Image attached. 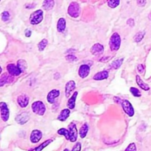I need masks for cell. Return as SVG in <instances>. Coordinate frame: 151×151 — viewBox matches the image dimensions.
Instances as JSON below:
<instances>
[{"label":"cell","mask_w":151,"mask_h":151,"mask_svg":"<svg viewBox=\"0 0 151 151\" xmlns=\"http://www.w3.org/2000/svg\"><path fill=\"white\" fill-rule=\"evenodd\" d=\"M121 45V38L120 35L118 32H114L111 36L110 41H109V47L112 52L118 51L120 48Z\"/></svg>","instance_id":"obj_1"},{"label":"cell","mask_w":151,"mask_h":151,"mask_svg":"<svg viewBox=\"0 0 151 151\" xmlns=\"http://www.w3.org/2000/svg\"><path fill=\"white\" fill-rule=\"evenodd\" d=\"M44 19V12L42 10H37L31 13L29 16V23L32 25L38 24Z\"/></svg>","instance_id":"obj_2"},{"label":"cell","mask_w":151,"mask_h":151,"mask_svg":"<svg viewBox=\"0 0 151 151\" xmlns=\"http://www.w3.org/2000/svg\"><path fill=\"white\" fill-rule=\"evenodd\" d=\"M32 110L36 114L39 116H44L46 112L45 105L41 101L34 102L32 104Z\"/></svg>","instance_id":"obj_3"},{"label":"cell","mask_w":151,"mask_h":151,"mask_svg":"<svg viewBox=\"0 0 151 151\" xmlns=\"http://www.w3.org/2000/svg\"><path fill=\"white\" fill-rule=\"evenodd\" d=\"M68 13L72 18L78 17L81 13V7H80L79 4L76 1L71 3L68 7Z\"/></svg>","instance_id":"obj_4"},{"label":"cell","mask_w":151,"mask_h":151,"mask_svg":"<svg viewBox=\"0 0 151 151\" xmlns=\"http://www.w3.org/2000/svg\"><path fill=\"white\" fill-rule=\"evenodd\" d=\"M0 112H1V118L4 122H7L9 119L10 111L7 107V105L4 102L0 103Z\"/></svg>","instance_id":"obj_5"},{"label":"cell","mask_w":151,"mask_h":151,"mask_svg":"<svg viewBox=\"0 0 151 151\" xmlns=\"http://www.w3.org/2000/svg\"><path fill=\"white\" fill-rule=\"evenodd\" d=\"M122 109H123L124 111L130 116V117H132L134 115V109L133 108L132 105L130 103L128 100H125L122 102Z\"/></svg>","instance_id":"obj_6"},{"label":"cell","mask_w":151,"mask_h":151,"mask_svg":"<svg viewBox=\"0 0 151 151\" xmlns=\"http://www.w3.org/2000/svg\"><path fill=\"white\" fill-rule=\"evenodd\" d=\"M7 70L8 73L12 76H19L22 72V69L13 63H10V64L7 65Z\"/></svg>","instance_id":"obj_7"},{"label":"cell","mask_w":151,"mask_h":151,"mask_svg":"<svg viewBox=\"0 0 151 151\" xmlns=\"http://www.w3.org/2000/svg\"><path fill=\"white\" fill-rule=\"evenodd\" d=\"M69 134H70V139L69 141L71 142H75L78 139V129H77V126L75 123H71L69 127Z\"/></svg>","instance_id":"obj_8"},{"label":"cell","mask_w":151,"mask_h":151,"mask_svg":"<svg viewBox=\"0 0 151 151\" xmlns=\"http://www.w3.org/2000/svg\"><path fill=\"white\" fill-rule=\"evenodd\" d=\"M29 114L27 112H23V113L20 114L18 115L16 117L15 120L19 125H24V124H26L27 122L29 121Z\"/></svg>","instance_id":"obj_9"},{"label":"cell","mask_w":151,"mask_h":151,"mask_svg":"<svg viewBox=\"0 0 151 151\" xmlns=\"http://www.w3.org/2000/svg\"><path fill=\"white\" fill-rule=\"evenodd\" d=\"M90 51H91V53L93 55L99 56L103 53L104 47L100 44H95L91 47Z\"/></svg>","instance_id":"obj_10"},{"label":"cell","mask_w":151,"mask_h":151,"mask_svg":"<svg viewBox=\"0 0 151 151\" xmlns=\"http://www.w3.org/2000/svg\"><path fill=\"white\" fill-rule=\"evenodd\" d=\"M60 91L57 89H53L52 91H50L49 92V94H47V102L50 104H53L55 101V99L57 98L58 97L60 96Z\"/></svg>","instance_id":"obj_11"},{"label":"cell","mask_w":151,"mask_h":151,"mask_svg":"<svg viewBox=\"0 0 151 151\" xmlns=\"http://www.w3.org/2000/svg\"><path fill=\"white\" fill-rule=\"evenodd\" d=\"M90 73V66L87 64H83L80 66L78 75L81 78H86Z\"/></svg>","instance_id":"obj_12"},{"label":"cell","mask_w":151,"mask_h":151,"mask_svg":"<svg viewBox=\"0 0 151 151\" xmlns=\"http://www.w3.org/2000/svg\"><path fill=\"white\" fill-rule=\"evenodd\" d=\"M42 138V133L38 130H33L31 133L30 141L32 143H38Z\"/></svg>","instance_id":"obj_13"},{"label":"cell","mask_w":151,"mask_h":151,"mask_svg":"<svg viewBox=\"0 0 151 151\" xmlns=\"http://www.w3.org/2000/svg\"><path fill=\"white\" fill-rule=\"evenodd\" d=\"M76 87V84L74 81H69V82L66 83V86H65V94L67 98H69V96L71 95V92L75 90Z\"/></svg>","instance_id":"obj_14"},{"label":"cell","mask_w":151,"mask_h":151,"mask_svg":"<svg viewBox=\"0 0 151 151\" xmlns=\"http://www.w3.org/2000/svg\"><path fill=\"white\" fill-rule=\"evenodd\" d=\"M29 97L26 94H21L17 98V103L21 108H26L29 104Z\"/></svg>","instance_id":"obj_15"},{"label":"cell","mask_w":151,"mask_h":151,"mask_svg":"<svg viewBox=\"0 0 151 151\" xmlns=\"http://www.w3.org/2000/svg\"><path fill=\"white\" fill-rule=\"evenodd\" d=\"M70 110L69 109H64L60 111V114L58 116L57 119L58 120L60 121V122H64L66 119H68V117L69 116V114H70Z\"/></svg>","instance_id":"obj_16"},{"label":"cell","mask_w":151,"mask_h":151,"mask_svg":"<svg viewBox=\"0 0 151 151\" xmlns=\"http://www.w3.org/2000/svg\"><path fill=\"white\" fill-rule=\"evenodd\" d=\"M109 78V72L106 70L102 71V72H97L96 75H94V76L93 77V79L94 81H103V80H106Z\"/></svg>","instance_id":"obj_17"},{"label":"cell","mask_w":151,"mask_h":151,"mask_svg":"<svg viewBox=\"0 0 151 151\" xmlns=\"http://www.w3.org/2000/svg\"><path fill=\"white\" fill-rule=\"evenodd\" d=\"M78 91H75V92H74V94H72V97H71L69 99V100H68L67 106L70 110L75 109V102H76V99H77V97H78Z\"/></svg>","instance_id":"obj_18"},{"label":"cell","mask_w":151,"mask_h":151,"mask_svg":"<svg viewBox=\"0 0 151 151\" xmlns=\"http://www.w3.org/2000/svg\"><path fill=\"white\" fill-rule=\"evenodd\" d=\"M66 23L65 19L60 18V19H59L57 24V30L59 32H63L65 29H66Z\"/></svg>","instance_id":"obj_19"},{"label":"cell","mask_w":151,"mask_h":151,"mask_svg":"<svg viewBox=\"0 0 151 151\" xmlns=\"http://www.w3.org/2000/svg\"><path fill=\"white\" fill-rule=\"evenodd\" d=\"M54 0H44L42 4V8L45 10H50L54 7Z\"/></svg>","instance_id":"obj_20"},{"label":"cell","mask_w":151,"mask_h":151,"mask_svg":"<svg viewBox=\"0 0 151 151\" xmlns=\"http://www.w3.org/2000/svg\"><path fill=\"white\" fill-rule=\"evenodd\" d=\"M137 83L138 84L139 86L142 88V89L145 90V91H148L150 89V87L147 84H146L141 79V78L139 77V75H137Z\"/></svg>","instance_id":"obj_21"},{"label":"cell","mask_w":151,"mask_h":151,"mask_svg":"<svg viewBox=\"0 0 151 151\" xmlns=\"http://www.w3.org/2000/svg\"><path fill=\"white\" fill-rule=\"evenodd\" d=\"M88 131V126L86 123L83 124V126L81 127V129H80V137L81 139H84L87 135V133Z\"/></svg>","instance_id":"obj_22"},{"label":"cell","mask_w":151,"mask_h":151,"mask_svg":"<svg viewBox=\"0 0 151 151\" xmlns=\"http://www.w3.org/2000/svg\"><path fill=\"white\" fill-rule=\"evenodd\" d=\"M7 81H13V78L12 77V75L9 76L7 74H3L1 77V81H0V83H1V86H3L4 83L7 82Z\"/></svg>","instance_id":"obj_23"},{"label":"cell","mask_w":151,"mask_h":151,"mask_svg":"<svg viewBox=\"0 0 151 151\" xmlns=\"http://www.w3.org/2000/svg\"><path fill=\"white\" fill-rule=\"evenodd\" d=\"M58 134L59 135H61L65 137V138L66 139V140L70 139V134H69V131H68L67 129H65V128H60L58 131Z\"/></svg>","instance_id":"obj_24"},{"label":"cell","mask_w":151,"mask_h":151,"mask_svg":"<svg viewBox=\"0 0 151 151\" xmlns=\"http://www.w3.org/2000/svg\"><path fill=\"white\" fill-rule=\"evenodd\" d=\"M123 60H124L123 58H120V59H117V60H114V61L112 62L111 64V66L114 69H118L119 67H120L121 65L122 64V62H123Z\"/></svg>","instance_id":"obj_25"},{"label":"cell","mask_w":151,"mask_h":151,"mask_svg":"<svg viewBox=\"0 0 151 151\" xmlns=\"http://www.w3.org/2000/svg\"><path fill=\"white\" fill-rule=\"evenodd\" d=\"M145 35V31H139V32H137L134 37V40L135 42H140L144 38Z\"/></svg>","instance_id":"obj_26"},{"label":"cell","mask_w":151,"mask_h":151,"mask_svg":"<svg viewBox=\"0 0 151 151\" xmlns=\"http://www.w3.org/2000/svg\"><path fill=\"white\" fill-rule=\"evenodd\" d=\"M17 66L22 69V72H24V71H25L27 69V62L25 61L24 60H23V59H21V60H18Z\"/></svg>","instance_id":"obj_27"},{"label":"cell","mask_w":151,"mask_h":151,"mask_svg":"<svg viewBox=\"0 0 151 151\" xmlns=\"http://www.w3.org/2000/svg\"><path fill=\"white\" fill-rule=\"evenodd\" d=\"M47 44H48V41H47V39L44 38V39L41 40L38 44V50H39V51H44V49L47 47Z\"/></svg>","instance_id":"obj_28"},{"label":"cell","mask_w":151,"mask_h":151,"mask_svg":"<svg viewBox=\"0 0 151 151\" xmlns=\"http://www.w3.org/2000/svg\"><path fill=\"white\" fill-rule=\"evenodd\" d=\"M108 5L111 8H115L117 6H119L120 3V0H108L107 1Z\"/></svg>","instance_id":"obj_29"},{"label":"cell","mask_w":151,"mask_h":151,"mask_svg":"<svg viewBox=\"0 0 151 151\" xmlns=\"http://www.w3.org/2000/svg\"><path fill=\"white\" fill-rule=\"evenodd\" d=\"M52 141H53V139H50L47 140V141L44 142V143H42V144H41V145L39 146V147H35V148L33 149V150H43L44 147H47V145H50V143H51Z\"/></svg>","instance_id":"obj_30"},{"label":"cell","mask_w":151,"mask_h":151,"mask_svg":"<svg viewBox=\"0 0 151 151\" xmlns=\"http://www.w3.org/2000/svg\"><path fill=\"white\" fill-rule=\"evenodd\" d=\"M130 91L131 92V94L136 97H139L142 96V94L140 93V91H139V89H137V88H134V87H131L130 88Z\"/></svg>","instance_id":"obj_31"},{"label":"cell","mask_w":151,"mask_h":151,"mask_svg":"<svg viewBox=\"0 0 151 151\" xmlns=\"http://www.w3.org/2000/svg\"><path fill=\"white\" fill-rule=\"evenodd\" d=\"M1 18L3 22H7L10 19V13H8V11L2 12L1 15Z\"/></svg>","instance_id":"obj_32"},{"label":"cell","mask_w":151,"mask_h":151,"mask_svg":"<svg viewBox=\"0 0 151 151\" xmlns=\"http://www.w3.org/2000/svg\"><path fill=\"white\" fill-rule=\"evenodd\" d=\"M125 150L128 151V150H132V151H136L137 150V146H136L135 143H131L128 145V147L125 149Z\"/></svg>","instance_id":"obj_33"},{"label":"cell","mask_w":151,"mask_h":151,"mask_svg":"<svg viewBox=\"0 0 151 151\" xmlns=\"http://www.w3.org/2000/svg\"><path fill=\"white\" fill-rule=\"evenodd\" d=\"M66 60H69V61H71V62H74V61H75V60H78V58H77L75 56H74L73 55H69L66 56Z\"/></svg>","instance_id":"obj_34"},{"label":"cell","mask_w":151,"mask_h":151,"mask_svg":"<svg viewBox=\"0 0 151 151\" xmlns=\"http://www.w3.org/2000/svg\"><path fill=\"white\" fill-rule=\"evenodd\" d=\"M81 150V144L80 142H78L75 146H74L73 148L72 149V151H80Z\"/></svg>","instance_id":"obj_35"},{"label":"cell","mask_w":151,"mask_h":151,"mask_svg":"<svg viewBox=\"0 0 151 151\" xmlns=\"http://www.w3.org/2000/svg\"><path fill=\"white\" fill-rule=\"evenodd\" d=\"M137 70H138V72H139L140 74L144 73V72H145V68H144V66H143V65L139 64L138 66H137Z\"/></svg>","instance_id":"obj_36"},{"label":"cell","mask_w":151,"mask_h":151,"mask_svg":"<svg viewBox=\"0 0 151 151\" xmlns=\"http://www.w3.org/2000/svg\"><path fill=\"white\" fill-rule=\"evenodd\" d=\"M146 2H147V0H137V3L139 7H144L146 4Z\"/></svg>","instance_id":"obj_37"},{"label":"cell","mask_w":151,"mask_h":151,"mask_svg":"<svg viewBox=\"0 0 151 151\" xmlns=\"http://www.w3.org/2000/svg\"><path fill=\"white\" fill-rule=\"evenodd\" d=\"M127 24H128V25H129L130 27H133L134 26L135 22H134V20L133 19H128V20H127Z\"/></svg>","instance_id":"obj_38"},{"label":"cell","mask_w":151,"mask_h":151,"mask_svg":"<svg viewBox=\"0 0 151 151\" xmlns=\"http://www.w3.org/2000/svg\"><path fill=\"white\" fill-rule=\"evenodd\" d=\"M31 34H32L31 30H29V29H27L26 30H25V36L26 37L29 38V37L31 36Z\"/></svg>","instance_id":"obj_39"}]
</instances>
